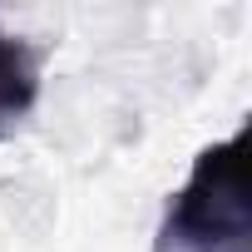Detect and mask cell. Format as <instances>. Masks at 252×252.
<instances>
[{
  "label": "cell",
  "mask_w": 252,
  "mask_h": 252,
  "mask_svg": "<svg viewBox=\"0 0 252 252\" xmlns=\"http://www.w3.org/2000/svg\"><path fill=\"white\" fill-rule=\"evenodd\" d=\"M45 79V60L30 40L0 30V139H10V129L35 109Z\"/></svg>",
  "instance_id": "obj_2"
},
{
  "label": "cell",
  "mask_w": 252,
  "mask_h": 252,
  "mask_svg": "<svg viewBox=\"0 0 252 252\" xmlns=\"http://www.w3.org/2000/svg\"><path fill=\"white\" fill-rule=\"evenodd\" d=\"M247 129L222 144H208L183 188L168 198L158 252H252V213H247Z\"/></svg>",
  "instance_id": "obj_1"
}]
</instances>
